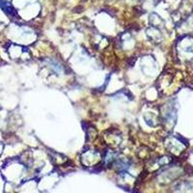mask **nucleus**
Here are the masks:
<instances>
[{
	"instance_id": "f257e3e1",
	"label": "nucleus",
	"mask_w": 193,
	"mask_h": 193,
	"mask_svg": "<svg viewBox=\"0 0 193 193\" xmlns=\"http://www.w3.org/2000/svg\"><path fill=\"white\" fill-rule=\"evenodd\" d=\"M0 7H1L3 10H4L9 15H13L14 14V12H15L14 9H13L10 6V4H8V3L5 2L4 0H0Z\"/></svg>"
}]
</instances>
